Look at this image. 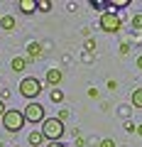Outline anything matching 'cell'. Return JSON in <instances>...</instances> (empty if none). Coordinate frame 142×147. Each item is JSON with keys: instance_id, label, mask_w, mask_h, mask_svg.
Wrapping results in <instances>:
<instances>
[{"instance_id": "17", "label": "cell", "mask_w": 142, "mask_h": 147, "mask_svg": "<svg viewBox=\"0 0 142 147\" xmlns=\"http://www.w3.org/2000/svg\"><path fill=\"white\" fill-rule=\"evenodd\" d=\"M100 147H115V140H110V137H105V140H100Z\"/></svg>"}, {"instance_id": "11", "label": "cell", "mask_w": 142, "mask_h": 147, "mask_svg": "<svg viewBox=\"0 0 142 147\" xmlns=\"http://www.w3.org/2000/svg\"><path fill=\"white\" fill-rule=\"evenodd\" d=\"M27 140H30L32 147H39V145L44 142V135H42V130H34V132H30V137H27Z\"/></svg>"}, {"instance_id": "23", "label": "cell", "mask_w": 142, "mask_h": 147, "mask_svg": "<svg viewBox=\"0 0 142 147\" xmlns=\"http://www.w3.org/2000/svg\"><path fill=\"white\" fill-rule=\"evenodd\" d=\"M47 147H66V145H64V142H49Z\"/></svg>"}, {"instance_id": "9", "label": "cell", "mask_w": 142, "mask_h": 147, "mask_svg": "<svg viewBox=\"0 0 142 147\" xmlns=\"http://www.w3.org/2000/svg\"><path fill=\"white\" fill-rule=\"evenodd\" d=\"M0 30L12 32V30H15V17H12V15H3V17H0Z\"/></svg>"}, {"instance_id": "6", "label": "cell", "mask_w": 142, "mask_h": 147, "mask_svg": "<svg viewBox=\"0 0 142 147\" xmlns=\"http://www.w3.org/2000/svg\"><path fill=\"white\" fill-rule=\"evenodd\" d=\"M61 81H64V71H61V69H49V71H47V84L52 86V88H57Z\"/></svg>"}, {"instance_id": "24", "label": "cell", "mask_w": 142, "mask_h": 147, "mask_svg": "<svg viewBox=\"0 0 142 147\" xmlns=\"http://www.w3.org/2000/svg\"><path fill=\"white\" fill-rule=\"evenodd\" d=\"M5 113H7V110H5V103H3V100H0V118L5 115Z\"/></svg>"}, {"instance_id": "25", "label": "cell", "mask_w": 142, "mask_h": 147, "mask_svg": "<svg viewBox=\"0 0 142 147\" xmlns=\"http://www.w3.org/2000/svg\"><path fill=\"white\" fill-rule=\"evenodd\" d=\"M137 69H140V71H142V54H140V57H137Z\"/></svg>"}, {"instance_id": "1", "label": "cell", "mask_w": 142, "mask_h": 147, "mask_svg": "<svg viewBox=\"0 0 142 147\" xmlns=\"http://www.w3.org/2000/svg\"><path fill=\"white\" fill-rule=\"evenodd\" d=\"M64 123L59 120V118H47V120L42 123V135H44V140H49V142H61V137H64Z\"/></svg>"}, {"instance_id": "15", "label": "cell", "mask_w": 142, "mask_h": 147, "mask_svg": "<svg viewBox=\"0 0 142 147\" xmlns=\"http://www.w3.org/2000/svg\"><path fill=\"white\" fill-rule=\"evenodd\" d=\"M110 7H127L130 5V0H113V3H108Z\"/></svg>"}, {"instance_id": "18", "label": "cell", "mask_w": 142, "mask_h": 147, "mask_svg": "<svg viewBox=\"0 0 142 147\" xmlns=\"http://www.w3.org/2000/svg\"><path fill=\"white\" fill-rule=\"evenodd\" d=\"M120 115H122V118L130 115V105H120Z\"/></svg>"}, {"instance_id": "21", "label": "cell", "mask_w": 142, "mask_h": 147, "mask_svg": "<svg viewBox=\"0 0 142 147\" xmlns=\"http://www.w3.org/2000/svg\"><path fill=\"white\" fill-rule=\"evenodd\" d=\"M125 130L127 132H137V125H135V123H125Z\"/></svg>"}, {"instance_id": "19", "label": "cell", "mask_w": 142, "mask_h": 147, "mask_svg": "<svg viewBox=\"0 0 142 147\" xmlns=\"http://www.w3.org/2000/svg\"><path fill=\"white\" fill-rule=\"evenodd\" d=\"M93 49H96V42L93 39H86V52H93Z\"/></svg>"}, {"instance_id": "4", "label": "cell", "mask_w": 142, "mask_h": 147, "mask_svg": "<svg viewBox=\"0 0 142 147\" xmlns=\"http://www.w3.org/2000/svg\"><path fill=\"white\" fill-rule=\"evenodd\" d=\"M20 93L25 96V98H37L39 93H42V81L34 79V76H25V79L20 81Z\"/></svg>"}, {"instance_id": "7", "label": "cell", "mask_w": 142, "mask_h": 147, "mask_svg": "<svg viewBox=\"0 0 142 147\" xmlns=\"http://www.w3.org/2000/svg\"><path fill=\"white\" fill-rule=\"evenodd\" d=\"M17 7L22 15H32V12H37V0H20Z\"/></svg>"}, {"instance_id": "8", "label": "cell", "mask_w": 142, "mask_h": 147, "mask_svg": "<svg viewBox=\"0 0 142 147\" xmlns=\"http://www.w3.org/2000/svg\"><path fill=\"white\" fill-rule=\"evenodd\" d=\"M27 57L30 59H39L42 57V44L39 42H30L27 44Z\"/></svg>"}, {"instance_id": "3", "label": "cell", "mask_w": 142, "mask_h": 147, "mask_svg": "<svg viewBox=\"0 0 142 147\" xmlns=\"http://www.w3.org/2000/svg\"><path fill=\"white\" fill-rule=\"evenodd\" d=\"M98 25H100V30H105V32H120L122 30V20H120V15L118 12H113V10H105L103 15H100V20H98Z\"/></svg>"}, {"instance_id": "2", "label": "cell", "mask_w": 142, "mask_h": 147, "mask_svg": "<svg viewBox=\"0 0 142 147\" xmlns=\"http://www.w3.org/2000/svg\"><path fill=\"white\" fill-rule=\"evenodd\" d=\"M25 113H22V110H17V108H10L5 113V115H3V127H5L7 132H20L22 127H25Z\"/></svg>"}, {"instance_id": "22", "label": "cell", "mask_w": 142, "mask_h": 147, "mask_svg": "<svg viewBox=\"0 0 142 147\" xmlns=\"http://www.w3.org/2000/svg\"><path fill=\"white\" fill-rule=\"evenodd\" d=\"M66 118H69V110H64V108H61V110H59V120L64 123V120H66Z\"/></svg>"}, {"instance_id": "16", "label": "cell", "mask_w": 142, "mask_h": 147, "mask_svg": "<svg viewBox=\"0 0 142 147\" xmlns=\"http://www.w3.org/2000/svg\"><path fill=\"white\" fill-rule=\"evenodd\" d=\"M132 27H135V30H142V15H135V17H132Z\"/></svg>"}, {"instance_id": "12", "label": "cell", "mask_w": 142, "mask_h": 147, "mask_svg": "<svg viewBox=\"0 0 142 147\" xmlns=\"http://www.w3.org/2000/svg\"><path fill=\"white\" fill-rule=\"evenodd\" d=\"M130 103H132V108H142V88H135V91H132Z\"/></svg>"}, {"instance_id": "26", "label": "cell", "mask_w": 142, "mask_h": 147, "mask_svg": "<svg viewBox=\"0 0 142 147\" xmlns=\"http://www.w3.org/2000/svg\"><path fill=\"white\" fill-rule=\"evenodd\" d=\"M137 135L142 137V123H140V125H137Z\"/></svg>"}, {"instance_id": "14", "label": "cell", "mask_w": 142, "mask_h": 147, "mask_svg": "<svg viewBox=\"0 0 142 147\" xmlns=\"http://www.w3.org/2000/svg\"><path fill=\"white\" fill-rule=\"evenodd\" d=\"M37 10L39 12H49L52 10V3H49V0H37Z\"/></svg>"}, {"instance_id": "5", "label": "cell", "mask_w": 142, "mask_h": 147, "mask_svg": "<svg viewBox=\"0 0 142 147\" xmlns=\"http://www.w3.org/2000/svg\"><path fill=\"white\" fill-rule=\"evenodd\" d=\"M22 113H25V120L27 123H44V120H47V118H44V105L37 103V100L27 103Z\"/></svg>"}, {"instance_id": "20", "label": "cell", "mask_w": 142, "mask_h": 147, "mask_svg": "<svg viewBox=\"0 0 142 147\" xmlns=\"http://www.w3.org/2000/svg\"><path fill=\"white\" fill-rule=\"evenodd\" d=\"M127 52H130V42H122L120 44V54H127Z\"/></svg>"}, {"instance_id": "10", "label": "cell", "mask_w": 142, "mask_h": 147, "mask_svg": "<svg viewBox=\"0 0 142 147\" xmlns=\"http://www.w3.org/2000/svg\"><path fill=\"white\" fill-rule=\"evenodd\" d=\"M25 66H27V59H25V57H15V59L10 61V69H12V71H17V74L25 71Z\"/></svg>"}, {"instance_id": "13", "label": "cell", "mask_w": 142, "mask_h": 147, "mask_svg": "<svg viewBox=\"0 0 142 147\" xmlns=\"http://www.w3.org/2000/svg\"><path fill=\"white\" fill-rule=\"evenodd\" d=\"M49 98H52V103H61V100H64V91L61 88H52Z\"/></svg>"}]
</instances>
